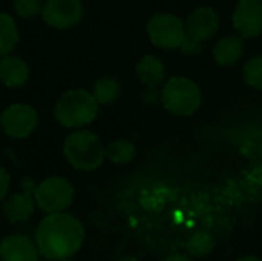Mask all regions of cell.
<instances>
[{"mask_svg": "<svg viewBox=\"0 0 262 261\" xmlns=\"http://www.w3.org/2000/svg\"><path fill=\"white\" fill-rule=\"evenodd\" d=\"M180 49L186 55H195V54H200L203 51V43L201 42H196V40H193L190 37H187V34H186V40L183 42V45H181Z\"/></svg>", "mask_w": 262, "mask_h": 261, "instance_id": "obj_22", "label": "cell"}, {"mask_svg": "<svg viewBox=\"0 0 262 261\" xmlns=\"http://www.w3.org/2000/svg\"><path fill=\"white\" fill-rule=\"evenodd\" d=\"M9 185H11V177H9V174H8V171H6L5 168L0 166V202L8 195Z\"/></svg>", "mask_w": 262, "mask_h": 261, "instance_id": "obj_23", "label": "cell"}, {"mask_svg": "<svg viewBox=\"0 0 262 261\" xmlns=\"http://www.w3.org/2000/svg\"><path fill=\"white\" fill-rule=\"evenodd\" d=\"M121 94L120 83L112 77H101L95 82L92 95L95 97L98 105H111Z\"/></svg>", "mask_w": 262, "mask_h": 261, "instance_id": "obj_17", "label": "cell"}, {"mask_svg": "<svg viewBox=\"0 0 262 261\" xmlns=\"http://www.w3.org/2000/svg\"><path fill=\"white\" fill-rule=\"evenodd\" d=\"M137 75L143 85L147 88H157L164 82L166 77V68L163 62L155 55H144L137 63Z\"/></svg>", "mask_w": 262, "mask_h": 261, "instance_id": "obj_14", "label": "cell"}, {"mask_svg": "<svg viewBox=\"0 0 262 261\" xmlns=\"http://www.w3.org/2000/svg\"><path fill=\"white\" fill-rule=\"evenodd\" d=\"M18 42V29L11 14L0 11V57L8 55Z\"/></svg>", "mask_w": 262, "mask_h": 261, "instance_id": "obj_16", "label": "cell"}, {"mask_svg": "<svg viewBox=\"0 0 262 261\" xmlns=\"http://www.w3.org/2000/svg\"><path fill=\"white\" fill-rule=\"evenodd\" d=\"M0 126H2V122H0Z\"/></svg>", "mask_w": 262, "mask_h": 261, "instance_id": "obj_28", "label": "cell"}, {"mask_svg": "<svg viewBox=\"0 0 262 261\" xmlns=\"http://www.w3.org/2000/svg\"><path fill=\"white\" fill-rule=\"evenodd\" d=\"M14 9L20 17L32 18V17L41 14L43 3H41V0H14Z\"/></svg>", "mask_w": 262, "mask_h": 261, "instance_id": "obj_21", "label": "cell"}, {"mask_svg": "<svg viewBox=\"0 0 262 261\" xmlns=\"http://www.w3.org/2000/svg\"><path fill=\"white\" fill-rule=\"evenodd\" d=\"M106 158L115 165H126L129 162L134 160L135 157V146L129 142V140H124V138H120V140H115L112 142L106 151Z\"/></svg>", "mask_w": 262, "mask_h": 261, "instance_id": "obj_18", "label": "cell"}, {"mask_svg": "<svg viewBox=\"0 0 262 261\" xmlns=\"http://www.w3.org/2000/svg\"><path fill=\"white\" fill-rule=\"evenodd\" d=\"M163 261H192L187 255H184V254H175V255H170V257H167V258H164Z\"/></svg>", "mask_w": 262, "mask_h": 261, "instance_id": "obj_24", "label": "cell"}, {"mask_svg": "<svg viewBox=\"0 0 262 261\" xmlns=\"http://www.w3.org/2000/svg\"><path fill=\"white\" fill-rule=\"evenodd\" d=\"M84 242V228L81 222L68 212L48 214L37 231L35 245L38 252L48 260H66L77 254Z\"/></svg>", "mask_w": 262, "mask_h": 261, "instance_id": "obj_1", "label": "cell"}, {"mask_svg": "<svg viewBox=\"0 0 262 261\" xmlns=\"http://www.w3.org/2000/svg\"><path fill=\"white\" fill-rule=\"evenodd\" d=\"M29 78L28 63L17 55H3L0 58V82L8 88L23 86Z\"/></svg>", "mask_w": 262, "mask_h": 261, "instance_id": "obj_12", "label": "cell"}, {"mask_svg": "<svg viewBox=\"0 0 262 261\" xmlns=\"http://www.w3.org/2000/svg\"><path fill=\"white\" fill-rule=\"evenodd\" d=\"M218 28H220V17L209 6L195 9L193 12L189 14L187 22H186L187 37L201 43L210 38L218 31Z\"/></svg>", "mask_w": 262, "mask_h": 261, "instance_id": "obj_10", "label": "cell"}, {"mask_svg": "<svg viewBox=\"0 0 262 261\" xmlns=\"http://www.w3.org/2000/svg\"><path fill=\"white\" fill-rule=\"evenodd\" d=\"M98 114V103L92 92L84 89L66 91L54 106L55 120L69 129H81Z\"/></svg>", "mask_w": 262, "mask_h": 261, "instance_id": "obj_2", "label": "cell"}, {"mask_svg": "<svg viewBox=\"0 0 262 261\" xmlns=\"http://www.w3.org/2000/svg\"><path fill=\"white\" fill-rule=\"evenodd\" d=\"M35 200H34V192L29 191H21L17 194H12L5 203H3V214L8 222L11 223H20L26 222L32 212H34Z\"/></svg>", "mask_w": 262, "mask_h": 261, "instance_id": "obj_13", "label": "cell"}, {"mask_svg": "<svg viewBox=\"0 0 262 261\" xmlns=\"http://www.w3.org/2000/svg\"><path fill=\"white\" fill-rule=\"evenodd\" d=\"M236 261H262V260L261 258H258V257H255V255H246V257L238 258Z\"/></svg>", "mask_w": 262, "mask_h": 261, "instance_id": "obj_25", "label": "cell"}, {"mask_svg": "<svg viewBox=\"0 0 262 261\" xmlns=\"http://www.w3.org/2000/svg\"><path fill=\"white\" fill-rule=\"evenodd\" d=\"M186 248H187V252H189L190 257L204 258V257H207L213 251L215 240H213V237L209 232L198 231V232H195L193 235L189 237V242H187Z\"/></svg>", "mask_w": 262, "mask_h": 261, "instance_id": "obj_19", "label": "cell"}, {"mask_svg": "<svg viewBox=\"0 0 262 261\" xmlns=\"http://www.w3.org/2000/svg\"><path fill=\"white\" fill-rule=\"evenodd\" d=\"M233 25L241 37H258L262 32V0H239L233 12Z\"/></svg>", "mask_w": 262, "mask_h": 261, "instance_id": "obj_9", "label": "cell"}, {"mask_svg": "<svg viewBox=\"0 0 262 261\" xmlns=\"http://www.w3.org/2000/svg\"><path fill=\"white\" fill-rule=\"evenodd\" d=\"M38 254L37 245L21 234L9 235L0 243L2 261H38Z\"/></svg>", "mask_w": 262, "mask_h": 261, "instance_id": "obj_11", "label": "cell"}, {"mask_svg": "<svg viewBox=\"0 0 262 261\" xmlns=\"http://www.w3.org/2000/svg\"><path fill=\"white\" fill-rule=\"evenodd\" d=\"M0 122L6 135L12 138H26L35 131L38 115L32 106L26 103H14L0 114Z\"/></svg>", "mask_w": 262, "mask_h": 261, "instance_id": "obj_7", "label": "cell"}, {"mask_svg": "<svg viewBox=\"0 0 262 261\" xmlns=\"http://www.w3.org/2000/svg\"><path fill=\"white\" fill-rule=\"evenodd\" d=\"M100 137L86 129H77L64 140L63 152L68 163L78 171H95L106 158Z\"/></svg>", "mask_w": 262, "mask_h": 261, "instance_id": "obj_3", "label": "cell"}, {"mask_svg": "<svg viewBox=\"0 0 262 261\" xmlns=\"http://www.w3.org/2000/svg\"><path fill=\"white\" fill-rule=\"evenodd\" d=\"M37 206L46 214L66 211L74 200V188L64 177H48L34 189Z\"/></svg>", "mask_w": 262, "mask_h": 261, "instance_id": "obj_5", "label": "cell"}, {"mask_svg": "<svg viewBox=\"0 0 262 261\" xmlns=\"http://www.w3.org/2000/svg\"><path fill=\"white\" fill-rule=\"evenodd\" d=\"M244 54V42L241 37L230 35L221 38L213 48V58L221 66L235 65Z\"/></svg>", "mask_w": 262, "mask_h": 261, "instance_id": "obj_15", "label": "cell"}, {"mask_svg": "<svg viewBox=\"0 0 262 261\" xmlns=\"http://www.w3.org/2000/svg\"><path fill=\"white\" fill-rule=\"evenodd\" d=\"M244 80L252 88L262 89V55L252 57L244 65Z\"/></svg>", "mask_w": 262, "mask_h": 261, "instance_id": "obj_20", "label": "cell"}, {"mask_svg": "<svg viewBox=\"0 0 262 261\" xmlns=\"http://www.w3.org/2000/svg\"><path fill=\"white\" fill-rule=\"evenodd\" d=\"M166 109L175 115H192L201 105V91L186 77H172L161 91Z\"/></svg>", "mask_w": 262, "mask_h": 261, "instance_id": "obj_4", "label": "cell"}, {"mask_svg": "<svg viewBox=\"0 0 262 261\" xmlns=\"http://www.w3.org/2000/svg\"><path fill=\"white\" fill-rule=\"evenodd\" d=\"M83 5L80 0H46L41 17L55 29H68L83 18Z\"/></svg>", "mask_w": 262, "mask_h": 261, "instance_id": "obj_8", "label": "cell"}, {"mask_svg": "<svg viewBox=\"0 0 262 261\" xmlns=\"http://www.w3.org/2000/svg\"><path fill=\"white\" fill-rule=\"evenodd\" d=\"M150 42L163 49H180L186 40V23L173 14L161 12L154 15L147 25Z\"/></svg>", "mask_w": 262, "mask_h": 261, "instance_id": "obj_6", "label": "cell"}, {"mask_svg": "<svg viewBox=\"0 0 262 261\" xmlns=\"http://www.w3.org/2000/svg\"><path fill=\"white\" fill-rule=\"evenodd\" d=\"M57 261H71V260H68V258H66V260H57Z\"/></svg>", "mask_w": 262, "mask_h": 261, "instance_id": "obj_27", "label": "cell"}, {"mask_svg": "<svg viewBox=\"0 0 262 261\" xmlns=\"http://www.w3.org/2000/svg\"><path fill=\"white\" fill-rule=\"evenodd\" d=\"M120 261H138L135 257H124V258H121Z\"/></svg>", "mask_w": 262, "mask_h": 261, "instance_id": "obj_26", "label": "cell"}]
</instances>
